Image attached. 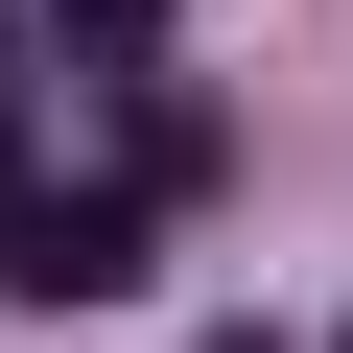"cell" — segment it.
Returning a JSON list of instances; mask_svg holds the SVG:
<instances>
[{
	"label": "cell",
	"mask_w": 353,
	"mask_h": 353,
	"mask_svg": "<svg viewBox=\"0 0 353 353\" xmlns=\"http://www.w3.org/2000/svg\"><path fill=\"white\" fill-rule=\"evenodd\" d=\"M48 24H71V48H165V0H48Z\"/></svg>",
	"instance_id": "cell-1"
},
{
	"label": "cell",
	"mask_w": 353,
	"mask_h": 353,
	"mask_svg": "<svg viewBox=\"0 0 353 353\" xmlns=\"http://www.w3.org/2000/svg\"><path fill=\"white\" fill-rule=\"evenodd\" d=\"M212 353H259V330H212Z\"/></svg>",
	"instance_id": "cell-2"
}]
</instances>
